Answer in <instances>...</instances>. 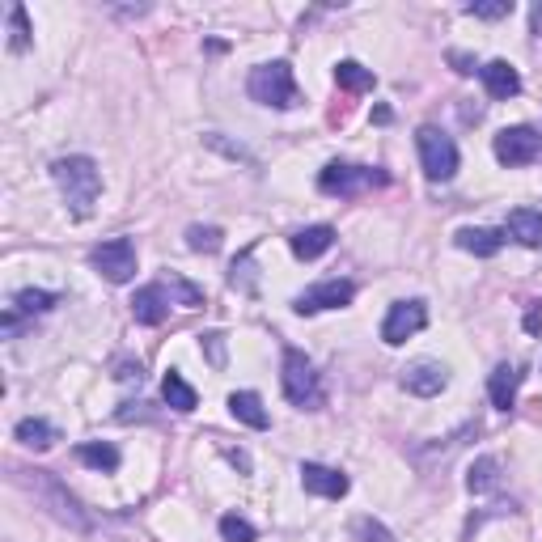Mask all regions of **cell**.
I'll return each mask as SVG.
<instances>
[{
	"instance_id": "1",
	"label": "cell",
	"mask_w": 542,
	"mask_h": 542,
	"mask_svg": "<svg viewBox=\"0 0 542 542\" xmlns=\"http://www.w3.org/2000/svg\"><path fill=\"white\" fill-rule=\"evenodd\" d=\"M51 178H56V187L64 195L68 212L85 221V216H94V204L102 200V170L94 157H60L56 166H51Z\"/></svg>"
},
{
	"instance_id": "2",
	"label": "cell",
	"mask_w": 542,
	"mask_h": 542,
	"mask_svg": "<svg viewBox=\"0 0 542 542\" xmlns=\"http://www.w3.org/2000/svg\"><path fill=\"white\" fill-rule=\"evenodd\" d=\"M22 483L30 487L34 496H39L43 504H47V513L60 521V526H72L77 534H89V517L81 513V504H77V496L68 492V487L51 475V471H22Z\"/></svg>"
},
{
	"instance_id": "3",
	"label": "cell",
	"mask_w": 542,
	"mask_h": 542,
	"mask_svg": "<svg viewBox=\"0 0 542 542\" xmlns=\"http://www.w3.org/2000/svg\"><path fill=\"white\" fill-rule=\"evenodd\" d=\"M250 98H255L259 106H276V111H288V106H297L301 94H297V81H293V68H288L284 60H271V64H259L255 72H250Z\"/></svg>"
},
{
	"instance_id": "4",
	"label": "cell",
	"mask_w": 542,
	"mask_h": 542,
	"mask_svg": "<svg viewBox=\"0 0 542 542\" xmlns=\"http://www.w3.org/2000/svg\"><path fill=\"white\" fill-rule=\"evenodd\" d=\"M280 382H284V399L293 403V407H301V411H318L322 407V382H318L314 365L305 360V352L284 348V373H280Z\"/></svg>"
},
{
	"instance_id": "5",
	"label": "cell",
	"mask_w": 542,
	"mask_h": 542,
	"mask_svg": "<svg viewBox=\"0 0 542 542\" xmlns=\"http://www.w3.org/2000/svg\"><path fill=\"white\" fill-rule=\"evenodd\" d=\"M386 183H390L386 170H373V166H343V161H331V166L318 174V191H322V195H339V200H352V195H365V191L386 187Z\"/></svg>"
},
{
	"instance_id": "6",
	"label": "cell",
	"mask_w": 542,
	"mask_h": 542,
	"mask_svg": "<svg viewBox=\"0 0 542 542\" xmlns=\"http://www.w3.org/2000/svg\"><path fill=\"white\" fill-rule=\"evenodd\" d=\"M415 144H420V166L432 183H449L458 174V144L441 128H420L415 132Z\"/></svg>"
},
{
	"instance_id": "7",
	"label": "cell",
	"mask_w": 542,
	"mask_h": 542,
	"mask_svg": "<svg viewBox=\"0 0 542 542\" xmlns=\"http://www.w3.org/2000/svg\"><path fill=\"white\" fill-rule=\"evenodd\" d=\"M89 263H94L98 276H106L111 284H128L136 276V246L128 238H111L89 250Z\"/></svg>"
},
{
	"instance_id": "8",
	"label": "cell",
	"mask_w": 542,
	"mask_h": 542,
	"mask_svg": "<svg viewBox=\"0 0 542 542\" xmlns=\"http://www.w3.org/2000/svg\"><path fill=\"white\" fill-rule=\"evenodd\" d=\"M492 149L500 166H530V161L542 157V136L534 128H504Z\"/></svg>"
},
{
	"instance_id": "9",
	"label": "cell",
	"mask_w": 542,
	"mask_h": 542,
	"mask_svg": "<svg viewBox=\"0 0 542 542\" xmlns=\"http://www.w3.org/2000/svg\"><path fill=\"white\" fill-rule=\"evenodd\" d=\"M356 297V284L352 280H322L314 288H305V293H297L293 310L297 314H322V310H343Z\"/></svg>"
},
{
	"instance_id": "10",
	"label": "cell",
	"mask_w": 542,
	"mask_h": 542,
	"mask_svg": "<svg viewBox=\"0 0 542 542\" xmlns=\"http://www.w3.org/2000/svg\"><path fill=\"white\" fill-rule=\"evenodd\" d=\"M424 327H428L424 301H394L386 322H382V339L390 343V348H399V343H407L415 331H424Z\"/></svg>"
},
{
	"instance_id": "11",
	"label": "cell",
	"mask_w": 542,
	"mask_h": 542,
	"mask_svg": "<svg viewBox=\"0 0 542 542\" xmlns=\"http://www.w3.org/2000/svg\"><path fill=\"white\" fill-rule=\"evenodd\" d=\"M449 386V369L437 365V360H415V365L403 373V390L415 394V399H432Z\"/></svg>"
},
{
	"instance_id": "12",
	"label": "cell",
	"mask_w": 542,
	"mask_h": 542,
	"mask_svg": "<svg viewBox=\"0 0 542 542\" xmlns=\"http://www.w3.org/2000/svg\"><path fill=\"white\" fill-rule=\"evenodd\" d=\"M132 314H136L140 327H161L170 314V288L166 284H144L132 297Z\"/></svg>"
},
{
	"instance_id": "13",
	"label": "cell",
	"mask_w": 542,
	"mask_h": 542,
	"mask_svg": "<svg viewBox=\"0 0 542 542\" xmlns=\"http://www.w3.org/2000/svg\"><path fill=\"white\" fill-rule=\"evenodd\" d=\"M301 487H305L310 496L339 500V496H348V475L331 471V466H318V462H305V466H301Z\"/></svg>"
},
{
	"instance_id": "14",
	"label": "cell",
	"mask_w": 542,
	"mask_h": 542,
	"mask_svg": "<svg viewBox=\"0 0 542 542\" xmlns=\"http://www.w3.org/2000/svg\"><path fill=\"white\" fill-rule=\"evenodd\" d=\"M504 238H509V233H504V229H475V225H466V229H458V233H454L458 250H466V255H479V259H492V255H500Z\"/></svg>"
},
{
	"instance_id": "15",
	"label": "cell",
	"mask_w": 542,
	"mask_h": 542,
	"mask_svg": "<svg viewBox=\"0 0 542 542\" xmlns=\"http://www.w3.org/2000/svg\"><path fill=\"white\" fill-rule=\"evenodd\" d=\"M288 246H293V255L297 259H322L327 255V250L335 246V229L331 225H310V229H297L293 238H288Z\"/></svg>"
},
{
	"instance_id": "16",
	"label": "cell",
	"mask_w": 542,
	"mask_h": 542,
	"mask_svg": "<svg viewBox=\"0 0 542 542\" xmlns=\"http://www.w3.org/2000/svg\"><path fill=\"white\" fill-rule=\"evenodd\" d=\"M479 77H483V85H487V94H492V98H513V94H521V77H517V68H513L509 60L483 64Z\"/></svg>"
},
{
	"instance_id": "17",
	"label": "cell",
	"mask_w": 542,
	"mask_h": 542,
	"mask_svg": "<svg viewBox=\"0 0 542 542\" xmlns=\"http://www.w3.org/2000/svg\"><path fill=\"white\" fill-rule=\"evenodd\" d=\"M517 386H521V369L517 365H496L492 382H487V394H492V407L509 411L517 403Z\"/></svg>"
},
{
	"instance_id": "18",
	"label": "cell",
	"mask_w": 542,
	"mask_h": 542,
	"mask_svg": "<svg viewBox=\"0 0 542 542\" xmlns=\"http://www.w3.org/2000/svg\"><path fill=\"white\" fill-rule=\"evenodd\" d=\"M509 238H517L521 246H530V250H538L542 246V212H530V208H513L509 212Z\"/></svg>"
},
{
	"instance_id": "19",
	"label": "cell",
	"mask_w": 542,
	"mask_h": 542,
	"mask_svg": "<svg viewBox=\"0 0 542 542\" xmlns=\"http://www.w3.org/2000/svg\"><path fill=\"white\" fill-rule=\"evenodd\" d=\"M161 399H166V407L183 411V415L200 407V394L191 390V382H187V377L178 373V369H170V373H166V382H161Z\"/></svg>"
},
{
	"instance_id": "20",
	"label": "cell",
	"mask_w": 542,
	"mask_h": 542,
	"mask_svg": "<svg viewBox=\"0 0 542 542\" xmlns=\"http://www.w3.org/2000/svg\"><path fill=\"white\" fill-rule=\"evenodd\" d=\"M229 411H233V420H242L246 428H267V411H263V399L255 390H238V394H229Z\"/></svg>"
},
{
	"instance_id": "21",
	"label": "cell",
	"mask_w": 542,
	"mask_h": 542,
	"mask_svg": "<svg viewBox=\"0 0 542 542\" xmlns=\"http://www.w3.org/2000/svg\"><path fill=\"white\" fill-rule=\"evenodd\" d=\"M335 81H339V89H348V94H369V89L377 85L373 68L356 64V60H339L335 64Z\"/></svg>"
},
{
	"instance_id": "22",
	"label": "cell",
	"mask_w": 542,
	"mask_h": 542,
	"mask_svg": "<svg viewBox=\"0 0 542 542\" xmlns=\"http://www.w3.org/2000/svg\"><path fill=\"white\" fill-rule=\"evenodd\" d=\"M466 487H471L475 496H487V492H496L500 487V458H479L475 466H471V475H466Z\"/></svg>"
},
{
	"instance_id": "23",
	"label": "cell",
	"mask_w": 542,
	"mask_h": 542,
	"mask_svg": "<svg viewBox=\"0 0 542 542\" xmlns=\"http://www.w3.org/2000/svg\"><path fill=\"white\" fill-rule=\"evenodd\" d=\"M13 437L22 441L26 449H51V445H56V428H51L47 420H22L13 428Z\"/></svg>"
},
{
	"instance_id": "24",
	"label": "cell",
	"mask_w": 542,
	"mask_h": 542,
	"mask_svg": "<svg viewBox=\"0 0 542 542\" xmlns=\"http://www.w3.org/2000/svg\"><path fill=\"white\" fill-rule=\"evenodd\" d=\"M77 458L85 466H94V471H115V466H119V449L106 445V441H85V445H77Z\"/></svg>"
},
{
	"instance_id": "25",
	"label": "cell",
	"mask_w": 542,
	"mask_h": 542,
	"mask_svg": "<svg viewBox=\"0 0 542 542\" xmlns=\"http://www.w3.org/2000/svg\"><path fill=\"white\" fill-rule=\"evenodd\" d=\"M221 238L225 233L216 225H191L187 229V246L195 250V255H216V250H221Z\"/></svg>"
},
{
	"instance_id": "26",
	"label": "cell",
	"mask_w": 542,
	"mask_h": 542,
	"mask_svg": "<svg viewBox=\"0 0 542 542\" xmlns=\"http://www.w3.org/2000/svg\"><path fill=\"white\" fill-rule=\"evenodd\" d=\"M17 314H47L51 305H56V293H43V288H22V293L13 297Z\"/></svg>"
},
{
	"instance_id": "27",
	"label": "cell",
	"mask_w": 542,
	"mask_h": 542,
	"mask_svg": "<svg viewBox=\"0 0 542 542\" xmlns=\"http://www.w3.org/2000/svg\"><path fill=\"white\" fill-rule=\"evenodd\" d=\"M9 30H13L9 47H13V51H26V47H30V22H26V5H13V9H9Z\"/></svg>"
},
{
	"instance_id": "28",
	"label": "cell",
	"mask_w": 542,
	"mask_h": 542,
	"mask_svg": "<svg viewBox=\"0 0 542 542\" xmlns=\"http://www.w3.org/2000/svg\"><path fill=\"white\" fill-rule=\"evenodd\" d=\"M221 538L225 542H255V526H250L246 517L229 513V517H221Z\"/></svg>"
},
{
	"instance_id": "29",
	"label": "cell",
	"mask_w": 542,
	"mask_h": 542,
	"mask_svg": "<svg viewBox=\"0 0 542 542\" xmlns=\"http://www.w3.org/2000/svg\"><path fill=\"white\" fill-rule=\"evenodd\" d=\"M471 17H483V22H500V17L513 13V0H475V5H466Z\"/></svg>"
},
{
	"instance_id": "30",
	"label": "cell",
	"mask_w": 542,
	"mask_h": 542,
	"mask_svg": "<svg viewBox=\"0 0 542 542\" xmlns=\"http://www.w3.org/2000/svg\"><path fill=\"white\" fill-rule=\"evenodd\" d=\"M352 534H356L360 542H394V534L382 526V521H373V517H356V521H352Z\"/></svg>"
},
{
	"instance_id": "31",
	"label": "cell",
	"mask_w": 542,
	"mask_h": 542,
	"mask_svg": "<svg viewBox=\"0 0 542 542\" xmlns=\"http://www.w3.org/2000/svg\"><path fill=\"white\" fill-rule=\"evenodd\" d=\"M166 288H170V293H174L178 301L187 305V310H195V305L204 301V288H195V284H191V280H183V276H170V284H166Z\"/></svg>"
},
{
	"instance_id": "32",
	"label": "cell",
	"mask_w": 542,
	"mask_h": 542,
	"mask_svg": "<svg viewBox=\"0 0 542 542\" xmlns=\"http://www.w3.org/2000/svg\"><path fill=\"white\" fill-rule=\"evenodd\" d=\"M208 352H212V365H225V348H221V335H204Z\"/></svg>"
},
{
	"instance_id": "33",
	"label": "cell",
	"mask_w": 542,
	"mask_h": 542,
	"mask_svg": "<svg viewBox=\"0 0 542 542\" xmlns=\"http://www.w3.org/2000/svg\"><path fill=\"white\" fill-rule=\"evenodd\" d=\"M526 331H530V335H538V331H542V305H534V310L526 314Z\"/></svg>"
},
{
	"instance_id": "34",
	"label": "cell",
	"mask_w": 542,
	"mask_h": 542,
	"mask_svg": "<svg viewBox=\"0 0 542 542\" xmlns=\"http://www.w3.org/2000/svg\"><path fill=\"white\" fill-rule=\"evenodd\" d=\"M530 26H534V34H538V39H542V0H538V5L530 9Z\"/></svg>"
},
{
	"instance_id": "35",
	"label": "cell",
	"mask_w": 542,
	"mask_h": 542,
	"mask_svg": "<svg viewBox=\"0 0 542 542\" xmlns=\"http://www.w3.org/2000/svg\"><path fill=\"white\" fill-rule=\"evenodd\" d=\"M458 64V72H475V64H471V56H462V51H454V56H449Z\"/></svg>"
}]
</instances>
